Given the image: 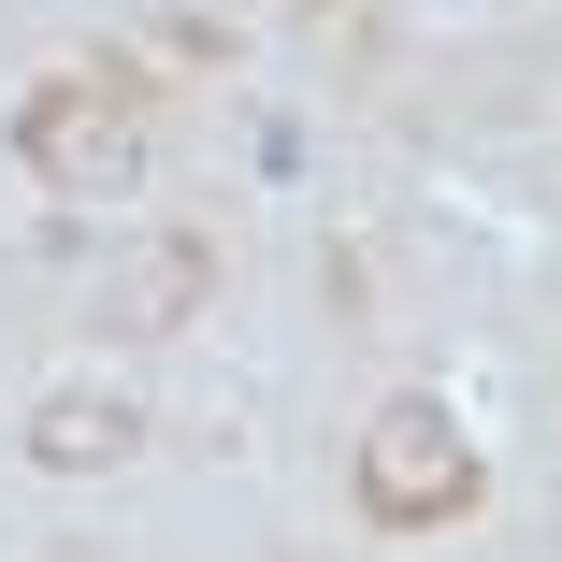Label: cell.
I'll use <instances>...</instances> for the list:
<instances>
[{
  "label": "cell",
  "instance_id": "6da1fadb",
  "mask_svg": "<svg viewBox=\"0 0 562 562\" xmlns=\"http://www.w3.org/2000/svg\"><path fill=\"white\" fill-rule=\"evenodd\" d=\"M15 159L58 188V202H131L145 188V72L101 58V72H44L15 101Z\"/></svg>",
  "mask_w": 562,
  "mask_h": 562
},
{
  "label": "cell",
  "instance_id": "7a4b0ae2",
  "mask_svg": "<svg viewBox=\"0 0 562 562\" xmlns=\"http://www.w3.org/2000/svg\"><path fill=\"white\" fill-rule=\"evenodd\" d=\"M462 505H476V432H462V404H432V390L375 404V418H361V519H375V533H447Z\"/></svg>",
  "mask_w": 562,
  "mask_h": 562
},
{
  "label": "cell",
  "instance_id": "3957f363",
  "mask_svg": "<svg viewBox=\"0 0 562 562\" xmlns=\"http://www.w3.org/2000/svg\"><path fill=\"white\" fill-rule=\"evenodd\" d=\"M216 289V246L202 232H145L116 260V289H101V331H188V303Z\"/></svg>",
  "mask_w": 562,
  "mask_h": 562
},
{
  "label": "cell",
  "instance_id": "277c9868",
  "mask_svg": "<svg viewBox=\"0 0 562 562\" xmlns=\"http://www.w3.org/2000/svg\"><path fill=\"white\" fill-rule=\"evenodd\" d=\"M131 447H145V404L131 390H44L30 404V462L44 476H116Z\"/></svg>",
  "mask_w": 562,
  "mask_h": 562
},
{
  "label": "cell",
  "instance_id": "5b68a950",
  "mask_svg": "<svg viewBox=\"0 0 562 562\" xmlns=\"http://www.w3.org/2000/svg\"><path fill=\"white\" fill-rule=\"evenodd\" d=\"M44 562H116V548H44Z\"/></svg>",
  "mask_w": 562,
  "mask_h": 562
}]
</instances>
